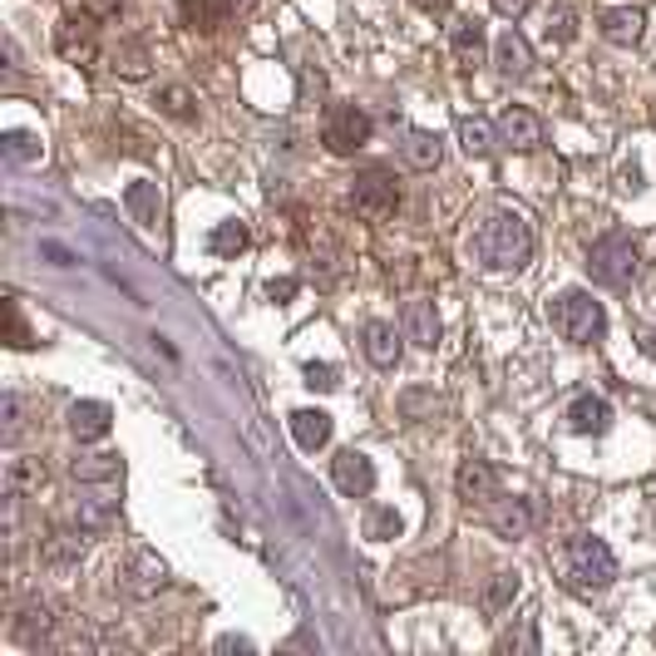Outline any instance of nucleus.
Returning <instances> with one entry per match:
<instances>
[{"label": "nucleus", "mask_w": 656, "mask_h": 656, "mask_svg": "<svg viewBox=\"0 0 656 656\" xmlns=\"http://www.w3.org/2000/svg\"><path fill=\"white\" fill-rule=\"evenodd\" d=\"M588 272L597 287H632V277H637V247H632V237H622V232H602L597 242L588 247Z\"/></svg>", "instance_id": "20e7f679"}, {"label": "nucleus", "mask_w": 656, "mask_h": 656, "mask_svg": "<svg viewBox=\"0 0 656 656\" xmlns=\"http://www.w3.org/2000/svg\"><path fill=\"white\" fill-rule=\"evenodd\" d=\"M306 385H311V390H336V385H341V370H336V366H306Z\"/></svg>", "instance_id": "4c0bfd02"}, {"label": "nucleus", "mask_w": 656, "mask_h": 656, "mask_svg": "<svg viewBox=\"0 0 656 656\" xmlns=\"http://www.w3.org/2000/svg\"><path fill=\"white\" fill-rule=\"evenodd\" d=\"M366 356H370V366H380V370H390L400 361V336H395V326L390 321H366Z\"/></svg>", "instance_id": "5701e85b"}, {"label": "nucleus", "mask_w": 656, "mask_h": 656, "mask_svg": "<svg viewBox=\"0 0 656 656\" xmlns=\"http://www.w3.org/2000/svg\"><path fill=\"white\" fill-rule=\"evenodd\" d=\"M267 296H272V301H292V296H296V277H282V282H267Z\"/></svg>", "instance_id": "37998d69"}, {"label": "nucleus", "mask_w": 656, "mask_h": 656, "mask_svg": "<svg viewBox=\"0 0 656 656\" xmlns=\"http://www.w3.org/2000/svg\"><path fill=\"white\" fill-rule=\"evenodd\" d=\"M351 208H356V213H361L366 222L395 218V208H400V183H395V173H385V168H366V173H356V183H351Z\"/></svg>", "instance_id": "39448f33"}, {"label": "nucleus", "mask_w": 656, "mask_h": 656, "mask_svg": "<svg viewBox=\"0 0 656 656\" xmlns=\"http://www.w3.org/2000/svg\"><path fill=\"white\" fill-rule=\"evenodd\" d=\"M449 55L459 70H479L484 60H489V35H484L479 15H459L449 25Z\"/></svg>", "instance_id": "1a4fd4ad"}, {"label": "nucleus", "mask_w": 656, "mask_h": 656, "mask_svg": "<svg viewBox=\"0 0 656 656\" xmlns=\"http://www.w3.org/2000/svg\"><path fill=\"white\" fill-rule=\"evenodd\" d=\"M568 430L573 435H607L612 430V405L602 395H578L568 410Z\"/></svg>", "instance_id": "f3484780"}, {"label": "nucleus", "mask_w": 656, "mask_h": 656, "mask_svg": "<svg viewBox=\"0 0 656 656\" xmlns=\"http://www.w3.org/2000/svg\"><path fill=\"white\" fill-rule=\"evenodd\" d=\"M440 158H444V144H440V134H430V129H415L405 139V163L410 168H440Z\"/></svg>", "instance_id": "bb28decb"}, {"label": "nucleus", "mask_w": 656, "mask_h": 656, "mask_svg": "<svg viewBox=\"0 0 656 656\" xmlns=\"http://www.w3.org/2000/svg\"><path fill=\"white\" fill-rule=\"evenodd\" d=\"M499 647H504V652H509V647L533 652V647H538V637H533V632H509V637H499Z\"/></svg>", "instance_id": "79ce46f5"}, {"label": "nucleus", "mask_w": 656, "mask_h": 656, "mask_svg": "<svg viewBox=\"0 0 656 656\" xmlns=\"http://www.w3.org/2000/svg\"><path fill=\"white\" fill-rule=\"evenodd\" d=\"M10 346H20V351H25V346H35V341H30V326H25V316H20L15 301H10Z\"/></svg>", "instance_id": "58836bf2"}, {"label": "nucleus", "mask_w": 656, "mask_h": 656, "mask_svg": "<svg viewBox=\"0 0 656 656\" xmlns=\"http://www.w3.org/2000/svg\"><path fill=\"white\" fill-rule=\"evenodd\" d=\"M124 208H129V218L139 222V228H158V218H163V193H158V183H148V178H134V183L124 188Z\"/></svg>", "instance_id": "aec40b11"}, {"label": "nucleus", "mask_w": 656, "mask_h": 656, "mask_svg": "<svg viewBox=\"0 0 656 656\" xmlns=\"http://www.w3.org/2000/svg\"><path fill=\"white\" fill-rule=\"evenodd\" d=\"M124 10V0H84V15H94V20H114Z\"/></svg>", "instance_id": "ea45409f"}, {"label": "nucleus", "mask_w": 656, "mask_h": 656, "mask_svg": "<svg viewBox=\"0 0 656 656\" xmlns=\"http://www.w3.org/2000/svg\"><path fill=\"white\" fill-rule=\"evenodd\" d=\"M548 35H553V40H563V45H568V40L578 35V15H573V10H568V6H558L553 15H548Z\"/></svg>", "instance_id": "e433bc0d"}, {"label": "nucleus", "mask_w": 656, "mask_h": 656, "mask_svg": "<svg viewBox=\"0 0 656 656\" xmlns=\"http://www.w3.org/2000/svg\"><path fill=\"white\" fill-rule=\"evenodd\" d=\"M0 420H6V440H20V430H25V405H20V395L0 400Z\"/></svg>", "instance_id": "c9c22d12"}, {"label": "nucleus", "mask_w": 656, "mask_h": 656, "mask_svg": "<svg viewBox=\"0 0 656 656\" xmlns=\"http://www.w3.org/2000/svg\"><path fill=\"white\" fill-rule=\"evenodd\" d=\"M94 15H65L60 20V30H55V50L70 60V65H94L99 60V40H94V25H89Z\"/></svg>", "instance_id": "9b49d317"}, {"label": "nucleus", "mask_w": 656, "mask_h": 656, "mask_svg": "<svg viewBox=\"0 0 656 656\" xmlns=\"http://www.w3.org/2000/svg\"><path fill=\"white\" fill-rule=\"evenodd\" d=\"M637 346H642V351H647L652 361H656V316H652L647 326H637Z\"/></svg>", "instance_id": "c03bdc74"}, {"label": "nucleus", "mask_w": 656, "mask_h": 656, "mask_svg": "<svg viewBox=\"0 0 656 656\" xmlns=\"http://www.w3.org/2000/svg\"><path fill=\"white\" fill-rule=\"evenodd\" d=\"M494 65H499L504 80H523V74L533 70V50H528V40L518 35V30H504V35L494 40Z\"/></svg>", "instance_id": "a211bd4d"}, {"label": "nucleus", "mask_w": 656, "mask_h": 656, "mask_svg": "<svg viewBox=\"0 0 656 656\" xmlns=\"http://www.w3.org/2000/svg\"><path fill=\"white\" fill-rule=\"evenodd\" d=\"M331 479L346 499H366V494L375 489V464H370V454H361V449H341L331 459Z\"/></svg>", "instance_id": "9d476101"}, {"label": "nucleus", "mask_w": 656, "mask_h": 656, "mask_svg": "<svg viewBox=\"0 0 656 656\" xmlns=\"http://www.w3.org/2000/svg\"><path fill=\"white\" fill-rule=\"evenodd\" d=\"M518 573H509V568H504V573H494V583H489V592H484V602H489V612H504L509 607V602L518 597Z\"/></svg>", "instance_id": "72a5a7b5"}, {"label": "nucleus", "mask_w": 656, "mask_h": 656, "mask_svg": "<svg viewBox=\"0 0 656 656\" xmlns=\"http://www.w3.org/2000/svg\"><path fill=\"white\" fill-rule=\"evenodd\" d=\"M420 10H430V15H444V10H449V0H415Z\"/></svg>", "instance_id": "49530a36"}, {"label": "nucleus", "mask_w": 656, "mask_h": 656, "mask_svg": "<svg viewBox=\"0 0 656 656\" xmlns=\"http://www.w3.org/2000/svg\"><path fill=\"white\" fill-rule=\"evenodd\" d=\"M45 489V464L40 459H10L6 464V499H25V494Z\"/></svg>", "instance_id": "393cba45"}, {"label": "nucleus", "mask_w": 656, "mask_h": 656, "mask_svg": "<svg viewBox=\"0 0 656 656\" xmlns=\"http://www.w3.org/2000/svg\"><path fill=\"white\" fill-rule=\"evenodd\" d=\"M45 257H50V262H55V267H70V262H74V257H70V252H65V247H45Z\"/></svg>", "instance_id": "a18cd8bd"}, {"label": "nucleus", "mask_w": 656, "mask_h": 656, "mask_svg": "<svg viewBox=\"0 0 656 656\" xmlns=\"http://www.w3.org/2000/svg\"><path fill=\"white\" fill-rule=\"evenodd\" d=\"M370 114L366 109H356V104H336L331 114H326V124H321V144L331 148V154H356V148H366L370 144Z\"/></svg>", "instance_id": "0eeeda50"}, {"label": "nucleus", "mask_w": 656, "mask_h": 656, "mask_svg": "<svg viewBox=\"0 0 656 656\" xmlns=\"http://www.w3.org/2000/svg\"><path fill=\"white\" fill-rule=\"evenodd\" d=\"M454 494H459L469 509H489L494 499H499V469H494L489 459H459V469H454Z\"/></svg>", "instance_id": "6e6552de"}, {"label": "nucleus", "mask_w": 656, "mask_h": 656, "mask_svg": "<svg viewBox=\"0 0 656 656\" xmlns=\"http://www.w3.org/2000/svg\"><path fill=\"white\" fill-rule=\"evenodd\" d=\"M553 568L573 592H602L612 578H617V558H612V548L602 543V538H592V533L563 538V543L553 548Z\"/></svg>", "instance_id": "f03ea898"}, {"label": "nucleus", "mask_w": 656, "mask_h": 656, "mask_svg": "<svg viewBox=\"0 0 656 656\" xmlns=\"http://www.w3.org/2000/svg\"><path fill=\"white\" fill-rule=\"evenodd\" d=\"M109 70L124 74V80H144V74H148V50L139 45V40H129V45H119L109 55Z\"/></svg>", "instance_id": "7c9ffc66"}, {"label": "nucleus", "mask_w": 656, "mask_h": 656, "mask_svg": "<svg viewBox=\"0 0 656 656\" xmlns=\"http://www.w3.org/2000/svg\"><path fill=\"white\" fill-rule=\"evenodd\" d=\"M168 588V568L163 558L154 553H129L114 563V592H124V597H154V592Z\"/></svg>", "instance_id": "423d86ee"}, {"label": "nucleus", "mask_w": 656, "mask_h": 656, "mask_svg": "<svg viewBox=\"0 0 656 656\" xmlns=\"http://www.w3.org/2000/svg\"><path fill=\"white\" fill-rule=\"evenodd\" d=\"M366 538H375V543H390V538H400V514L395 509H375L366 523Z\"/></svg>", "instance_id": "f704fd0d"}, {"label": "nucleus", "mask_w": 656, "mask_h": 656, "mask_svg": "<svg viewBox=\"0 0 656 656\" xmlns=\"http://www.w3.org/2000/svg\"><path fill=\"white\" fill-rule=\"evenodd\" d=\"M158 114H168V119H193L198 114V99H193V89H183V84H163V89H158Z\"/></svg>", "instance_id": "c85d7f7f"}, {"label": "nucleus", "mask_w": 656, "mask_h": 656, "mask_svg": "<svg viewBox=\"0 0 656 656\" xmlns=\"http://www.w3.org/2000/svg\"><path fill=\"white\" fill-rule=\"evenodd\" d=\"M440 410H444V400L435 395V390H425V385H415V390L400 395V415H405V420H435Z\"/></svg>", "instance_id": "c756f323"}, {"label": "nucleus", "mask_w": 656, "mask_h": 656, "mask_svg": "<svg viewBox=\"0 0 656 656\" xmlns=\"http://www.w3.org/2000/svg\"><path fill=\"white\" fill-rule=\"evenodd\" d=\"M40 558H45V563H55V568L80 563V558H84V528H55V533L40 543Z\"/></svg>", "instance_id": "b1692460"}, {"label": "nucleus", "mask_w": 656, "mask_h": 656, "mask_svg": "<svg viewBox=\"0 0 656 656\" xmlns=\"http://www.w3.org/2000/svg\"><path fill=\"white\" fill-rule=\"evenodd\" d=\"M489 523L499 538H509V543H518V538L533 533V509H528V499H494L489 504Z\"/></svg>", "instance_id": "2eb2a0df"}, {"label": "nucleus", "mask_w": 656, "mask_h": 656, "mask_svg": "<svg viewBox=\"0 0 656 656\" xmlns=\"http://www.w3.org/2000/svg\"><path fill=\"white\" fill-rule=\"evenodd\" d=\"M597 30H602V40H612V45H637L642 30H647V15L632 10V6H612L597 15Z\"/></svg>", "instance_id": "dca6fc26"}, {"label": "nucleus", "mask_w": 656, "mask_h": 656, "mask_svg": "<svg viewBox=\"0 0 656 656\" xmlns=\"http://www.w3.org/2000/svg\"><path fill=\"white\" fill-rule=\"evenodd\" d=\"M178 15H183V25H193V30H203V35H213V30L228 25L232 0H178Z\"/></svg>", "instance_id": "4be33fe9"}, {"label": "nucleus", "mask_w": 656, "mask_h": 656, "mask_svg": "<svg viewBox=\"0 0 656 656\" xmlns=\"http://www.w3.org/2000/svg\"><path fill=\"white\" fill-rule=\"evenodd\" d=\"M292 440L301 444L306 454L326 449V444H331V415H326V410H292Z\"/></svg>", "instance_id": "412c9836"}, {"label": "nucleus", "mask_w": 656, "mask_h": 656, "mask_svg": "<svg viewBox=\"0 0 656 656\" xmlns=\"http://www.w3.org/2000/svg\"><path fill=\"white\" fill-rule=\"evenodd\" d=\"M405 341H415L420 351H435L440 346V311L430 296H410L405 301Z\"/></svg>", "instance_id": "4468645a"}, {"label": "nucleus", "mask_w": 656, "mask_h": 656, "mask_svg": "<svg viewBox=\"0 0 656 656\" xmlns=\"http://www.w3.org/2000/svg\"><path fill=\"white\" fill-rule=\"evenodd\" d=\"M548 316H553V331L563 336V341H573V346H592L602 336V301H592V292L573 287V292L553 296Z\"/></svg>", "instance_id": "7ed1b4c3"}, {"label": "nucleus", "mask_w": 656, "mask_h": 656, "mask_svg": "<svg viewBox=\"0 0 656 656\" xmlns=\"http://www.w3.org/2000/svg\"><path fill=\"white\" fill-rule=\"evenodd\" d=\"M119 454H84V459H74L70 464V474L74 479H84V484H99V479H119Z\"/></svg>", "instance_id": "cd10ccee"}, {"label": "nucleus", "mask_w": 656, "mask_h": 656, "mask_svg": "<svg viewBox=\"0 0 656 656\" xmlns=\"http://www.w3.org/2000/svg\"><path fill=\"white\" fill-rule=\"evenodd\" d=\"M528 6H533V0H494V10H499L504 20H518V15H528Z\"/></svg>", "instance_id": "a19ab883"}, {"label": "nucleus", "mask_w": 656, "mask_h": 656, "mask_svg": "<svg viewBox=\"0 0 656 656\" xmlns=\"http://www.w3.org/2000/svg\"><path fill=\"white\" fill-rule=\"evenodd\" d=\"M459 144H464V154L484 158V154H494V129L484 119H464L459 124Z\"/></svg>", "instance_id": "2f4dec72"}, {"label": "nucleus", "mask_w": 656, "mask_h": 656, "mask_svg": "<svg viewBox=\"0 0 656 656\" xmlns=\"http://www.w3.org/2000/svg\"><path fill=\"white\" fill-rule=\"evenodd\" d=\"M252 232L247 222H218L213 232H208V247H213V257H237V252H247Z\"/></svg>", "instance_id": "a878e982"}, {"label": "nucleus", "mask_w": 656, "mask_h": 656, "mask_svg": "<svg viewBox=\"0 0 656 656\" xmlns=\"http://www.w3.org/2000/svg\"><path fill=\"white\" fill-rule=\"evenodd\" d=\"M40 154H45V144H40L35 134H25V129L6 134V158L10 163H40Z\"/></svg>", "instance_id": "473e14b6"}, {"label": "nucleus", "mask_w": 656, "mask_h": 656, "mask_svg": "<svg viewBox=\"0 0 656 656\" xmlns=\"http://www.w3.org/2000/svg\"><path fill=\"white\" fill-rule=\"evenodd\" d=\"M494 129H499V139L509 144V148H518V154H533L538 144H543V119H538V114H528V109H504L499 114V124H494Z\"/></svg>", "instance_id": "f8f14e48"}, {"label": "nucleus", "mask_w": 656, "mask_h": 656, "mask_svg": "<svg viewBox=\"0 0 656 656\" xmlns=\"http://www.w3.org/2000/svg\"><path fill=\"white\" fill-rule=\"evenodd\" d=\"M528 257H533V228L514 208H494L469 232V262L484 272H523Z\"/></svg>", "instance_id": "f257e3e1"}, {"label": "nucleus", "mask_w": 656, "mask_h": 656, "mask_svg": "<svg viewBox=\"0 0 656 656\" xmlns=\"http://www.w3.org/2000/svg\"><path fill=\"white\" fill-rule=\"evenodd\" d=\"M114 425V410L104 405V400H80V405H70V435L74 440H104Z\"/></svg>", "instance_id": "6ab92c4d"}, {"label": "nucleus", "mask_w": 656, "mask_h": 656, "mask_svg": "<svg viewBox=\"0 0 656 656\" xmlns=\"http://www.w3.org/2000/svg\"><path fill=\"white\" fill-rule=\"evenodd\" d=\"M55 627H60V617H55L50 602H25V607L15 612V622H10V637L25 642V647H35V642L55 637Z\"/></svg>", "instance_id": "ddd939ff"}]
</instances>
